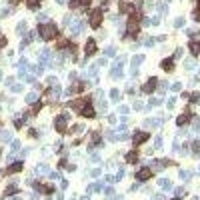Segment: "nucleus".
<instances>
[{
  "mask_svg": "<svg viewBox=\"0 0 200 200\" xmlns=\"http://www.w3.org/2000/svg\"><path fill=\"white\" fill-rule=\"evenodd\" d=\"M38 32L44 40H52V38L58 36V26H56L54 22H44V24L38 26Z\"/></svg>",
  "mask_w": 200,
  "mask_h": 200,
  "instance_id": "nucleus-1",
  "label": "nucleus"
},
{
  "mask_svg": "<svg viewBox=\"0 0 200 200\" xmlns=\"http://www.w3.org/2000/svg\"><path fill=\"white\" fill-rule=\"evenodd\" d=\"M100 20H102V8H96L90 12V26L92 28H98L100 26Z\"/></svg>",
  "mask_w": 200,
  "mask_h": 200,
  "instance_id": "nucleus-2",
  "label": "nucleus"
},
{
  "mask_svg": "<svg viewBox=\"0 0 200 200\" xmlns=\"http://www.w3.org/2000/svg\"><path fill=\"white\" fill-rule=\"evenodd\" d=\"M66 122H68V116H66V114H60V116H56V120H54V126H56V130H58V132H66Z\"/></svg>",
  "mask_w": 200,
  "mask_h": 200,
  "instance_id": "nucleus-3",
  "label": "nucleus"
},
{
  "mask_svg": "<svg viewBox=\"0 0 200 200\" xmlns=\"http://www.w3.org/2000/svg\"><path fill=\"white\" fill-rule=\"evenodd\" d=\"M120 12L122 14H134L136 12V8H138V4H132V2H120Z\"/></svg>",
  "mask_w": 200,
  "mask_h": 200,
  "instance_id": "nucleus-4",
  "label": "nucleus"
},
{
  "mask_svg": "<svg viewBox=\"0 0 200 200\" xmlns=\"http://www.w3.org/2000/svg\"><path fill=\"white\" fill-rule=\"evenodd\" d=\"M150 178H152V168H148V166H144L136 172V180H150Z\"/></svg>",
  "mask_w": 200,
  "mask_h": 200,
  "instance_id": "nucleus-5",
  "label": "nucleus"
},
{
  "mask_svg": "<svg viewBox=\"0 0 200 200\" xmlns=\"http://www.w3.org/2000/svg\"><path fill=\"white\" fill-rule=\"evenodd\" d=\"M148 138H150V134H148V132H136L132 140H134V144L138 146V144H142V142H146Z\"/></svg>",
  "mask_w": 200,
  "mask_h": 200,
  "instance_id": "nucleus-6",
  "label": "nucleus"
},
{
  "mask_svg": "<svg viewBox=\"0 0 200 200\" xmlns=\"http://www.w3.org/2000/svg\"><path fill=\"white\" fill-rule=\"evenodd\" d=\"M84 52H86V56H92V54H96V42H94L92 38H88L86 46H84Z\"/></svg>",
  "mask_w": 200,
  "mask_h": 200,
  "instance_id": "nucleus-7",
  "label": "nucleus"
},
{
  "mask_svg": "<svg viewBox=\"0 0 200 200\" xmlns=\"http://www.w3.org/2000/svg\"><path fill=\"white\" fill-rule=\"evenodd\" d=\"M126 34H128V36H136V34H138V22L130 20L128 26H126Z\"/></svg>",
  "mask_w": 200,
  "mask_h": 200,
  "instance_id": "nucleus-8",
  "label": "nucleus"
},
{
  "mask_svg": "<svg viewBox=\"0 0 200 200\" xmlns=\"http://www.w3.org/2000/svg\"><path fill=\"white\" fill-rule=\"evenodd\" d=\"M84 28H86V24H84L82 20H76V22H74V26H72V30H70V34H72V36H78Z\"/></svg>",
  "mask_w": 200,
  "mask_h": 200,
  "instance_id": "nucleus-9",
  "label": "nucleus"
},
{
  "mask_svg": "<svg viewBox=\"0 0 200 200\" xmlns=\"http://www.w3.org/2000/svg\"><path fill=\"white\" fill-rule=\"evenodd\" d=\"M86 104H90V102H88V98H78V100H74V102H70V106H72V108H74V110H82V108H84V106H86Z\"/></svg>",
  "mask_w": 200,
  "mask_h": 200,
  "instance_id": "nucleus-10",
  "label": "nucleus"
},
{
  "mask_svg": "<svg viewBox=\"0 0 200 200\" xmlns=\"http://www.w3.org/2000/svg\"><path fill=\"white\" fill-rule=\"evenodd\" d=\"M156 84H158V80H156V78H150L148 82H146V84H144V86H142V92L150 94V92H152V90L156 88Z\"/></svg>",
  "mask_w": 200,
  "mask_h": 200,
  "instance_id": "nucleus-11",
  "label": "nucleus"
},
{
  "mask_svg": "<svg viewBox=\"0 0 200 200\" xmlns=\"http://www.w3.org/2000/svg\"><path fill=\"white\" fill-rule=\"evenodd\" d=\"M80 114H82V116H86V118H94V116H96V112H94V108H92L90 104H86V106L80 110Z\"/></svg>",
  "mask_w": 200,
  "mask_h": 200,
  "instance_id": "nucleus-12",
  "label": "nucleus"
},
{
  "mask_svg": "<svg viewBox=\"0 0 200 200\" xmlns=\"http://www.w3.org/2000/svg\"><path fill=\"white\" fill-rule=\"evenodd\" d=\"M22 170V162H14V164H10L8 168H6V174H16V172H20Z\"/></svg>",
  "mask_w": 200,
  "mask_h": 200,
  "instance_id": "nucleus-13",
  "label": "nucleus"
},
{
  "mask_svg": "<svg viewBox=\"0 0 200 200\" xmlns=\"http://www.w3.org/2000/svg\"><path fill=\"white\" fill-rule=\"evenodd\" d=\"M162 70H166V72H170V70H174V62L170 60V58H166V60H162Z\"/></svg>",
  "mask_w": 200,
  "mask_h": 200,
  "instance_id": "nucleus-14",
  "label": "nucleus"
},
{
  "mask_svg": "<svg viewBox=\"0 0 200 200\" xmlns=\"http://www.w3.org/2000/svg\"><path fill=\"white\" fill-rule=\"evenodd\" d=\"M188 120H190V112H184L182 116H178V120H176V124H178V126H184V124H186Z\"/></svg>",
  "mask_w": 200,
  "mask_h": 200,
  "instance_id": "nucleus-15",
  "label": "nucleus"
},
{
  "mask_svg": "<svg viewBox=\"0 0 200 200\" xmlns=\"http://www.w3.org/2000/svg\"><path fill=\"white\" fill-rule=\"evenodd\" d=\"M18 68H20V76H24L26 70L30 68V66H28V60H20V62H18Z\"/></svg>",
  "mask_w": 200,
  "mask_h": 200,
  "instance_id": "nucleus-16",
  "label": "nucleus"
},
{
  "mask_svg": "<svg viewBox=\"0 0 200 200\" xmlns=\"http://www.w3.org/2000/svg\"><path fill=\"white\" fill-rule=\"evenodd\" d=\"M136 160H138V152H134V150H132V152H128V154H126V162H128V164H134Z\"/></svg>",
  "mask_w": 200,
  "mask_h": 200,
  "instance_id": "nucleus-17",
  "label": "nucleus"
},
{
  "mask_svg": "<svg viewBox=\"0 0 200 200\" xmlns=\"http://www.w3.org/2000/svg\"><path fill=\"white\" fill-rule=\"evenodd\" d=\"M188 48H190V52H192L194 56H198V54H200V44H198V42H190V46H188Z\"/></svg>",
  "mask_w": 200,
  "mask_h": 200,
  "instance_id": "nucleus-18",
  "label": "nucleus"
},
{
  "mask_svg": "<svg viewBox=\"0 0 200 200\" xmlns=\"http://www.w3.org/2000/svg\"><path fill=\"white\" fill-rule=\"evenodd\" d=\"M46 60H50V50L48 48L40 50V62H46Z\"/></svg>",
  "mask_w": 200,
  "mask_h": 200,
  "instance_id": "nucleus-19",
  "label": "nucleus"
},
{
  "mask_svg": "<svg viewBox=\"0 0 200 200\" xmlns=\"http://www.w3.org/2000/svg\"><path fill=\"white\" fill-rule=\"evenodd\" d=\"M24 100H26L28 104H36V92H28Z\"/></svg>",
  "mask_w": 200,
  "mask_h": 200,
  "instance_id": "nucleus-20",
  "label": "nucleus"
},
{
  "mask_svg": "<svg viewBox=\"0 0 200 200\" xmlns=\"http://www.w3.org/2000/svg\"><path fill=\"white\" fill-rule=\"evenodd\" d=\"M34 36H36V34H34V32H28V34H26V38L22 40V48H24V46H26V44H30V42H32V40H34Z\"/></svg>",
  "mask_w": 200,
  "mask_h": 200,
  "instance_id": "nucleus-21",
  "label": "nucleus"
},
{
  "mask_svg": "<svg viewBox=\"0 0 200 200\" xmlns=\"http://www.w3.org/2000/svg\"><path fill=\"white\" fill-rule=\"evenodd\" d=\"M86 74H88V76H92V78H94V76H96V74H98V64H94V66H90V68H88V70H86Z\"/></svg>",
  "mask_w": 200,
  "mask_h": 200,
  "instance_id": "nucleus-22",
  "label": "nucleus"
},
{
  "mask_svg": "<svg viewBox=\"0 0 200 200\" xmlns=\"http://www.w3.org/2000/svg\"><path fill=\"white\" fill-rule=\"evenodd\" d=\"M100 188H102V184H100V182L90 184V186H88V194H92V192H96V190H100Z\"/></svg>",
  "mask_w": 200,
  "mask_h": 200,
  "instance_id": "nucleus-23",
  "label": "nucleus"
},
{
  "mask_svg": "<svg viewBox=\"0 0 200 200\" xmlns=\"http://www.w3.org/2000/svg\"><path fill=\"white\" fill-rule=\"evenodd\" d=\"M36 172H38V174H46V172H48V166H46V164H38V166H36Z\"/></svg>",
  "mask_w": 200,
  "mask_h": 200,
  "instance_id": "nucleus-24",
  "label": "nucleus"
},
{
  "mask_svg": "<svg viewBox=\"0 0 200 200\" xmlns=\"http://www.w3.org/2000/svg\"><path fill=\"white\" fill-rule=\"evenodd\" d=\"M16 192H18V188L12 184V186H8V188H6V192H4V194H6V196H10V194H16Z\"/></svg>",
  "mask_w": 200,
  "mask_h": 200,
  "instance_id": "nucleus-25",
  "label": "nucleus"
},
{
  "mask_svg": "<svg viewBox=\"0 0 200 200\" xmlns=\"http://www.w3.org/2000/svg\"><path fill=\"white\" fill-rule=\"evenodd\" d=\"M74 22H76V20L72 18V14H68V16H64V24H66V26H70V24H74Z\"/></svg>",
  "mask_w": 200,
  "mask_h": 200,
  "instance_id": "nucleus-26",
  "label": "nucleus"
},
{
  "mask_svg": "<svg viewBox=\"0 0 200 200\" xmlns=\"http://www.w3.org/2000/svg\"><path fill=\"white\" fill-rule=\"evenodd\" d=\"M16 30H18V32H24V30H26V20H22V22L16 26Z\"/></svg>",
  "mask_w": 200,
  "mask_h": 200,
  "instance_id": "nucleus-27",
  "label": "nucleus"
},
{
  "mask_svg": "<svg viewBox=\"0 0 200 200\" xmlns=\"http://www.w3.org/2000/svg\"><path fill=\"white\" fill-rule=\"evenodd\" d=\"M104 52H106V56H114V54H116V50H114V46H108V48H106Z\"/></svg>",
  "mask_w": 200,
  "mask_h": 200,
  "instance_id": "nucleus-28",
  "label": "nucleus"
},
{
  "mask_svg": "<svg viewBox=\"0 0 200 200\" xmlns=\"http://www.w3.org/2000/svg\"><path fill=\"white\" fill-rule=\"evenodd\" d=\"M142 60H144V56H134V58H132V64H134V66H138Z\"/></svg>",
  "mask_w": 200,
  "mask_h": 200,
  "instance_id": "nucleus-29",
  "label": "nucleus"
},
{
  "mask_svg": "<svg viewBox=\"0 0 200 200\" xmlns=\"http://www.w3.org/2000/svg\"><path fill=\"white\" fill-rule=\"evenodd\" d=\"M10 138H12V134H10V132H2V134H0V140H4V142H6V140H10Z\"/></svg>",
  "mask_w": 200,
  "mask_h": 200,
  "instance_id": "nucleus-30",
  "label": "nucleus"
},
{
  "mask_svg": "<svg viewBox=\"0 0 200 200\" xmlns=\"http://www.w3.org/2000/svg\"><path fill=\"white\" fill-rule=\"evenodd\" d=\"M10 148H12V152H16V150L20 148V142H18V140H12V144H10Z\"/></svg>",
  "mask_w": 200,
  "mask_h": 200,
  "instance_id": "nucleus-31",
  "label": "nucleus"
},
{
  "mask_svg": "<svg viewBox=\"0 0 200 200\" xmlns=\"http://www.w3.org/2000/svg\"><path fill=\"white\" fill-rule=\"evenodd\" d=\"M26 4H28V8H36L38 6V0H26Z\"/></svg>",
  "mask_w": 200,
  "mask_h": 200,
  "instance_id": "nucleus-32",
  "label": "nucleus"
},
{
  "mask_svg": "<svg viewBox=\"0 0 200 200\" xmlns=\"http://www.w3.org/2000/svg\"><path fill=\"white\" fill-rule=\"evenodd\" d=\"M68 6H70V8H78V6H80V0H70V2H68Z\"/></svg>",
  "mask_w": 200,
  "mask_h": 200,
  "instance_id": "nucleus-33",
  "label": "nucleus"
},
{
  "mask_svg": "<svg viewBox=\"0 0 200 200\" xmlns=\"http://www.w3.org/2000/svg\"><path fill=\"white\" fill-rule=\"evenodd\" d=\"M92 142H94V144H98V142H100V134H98V132H94V134H92Z\"/></svg>",
  "mask_w": 200,
  "mask_h": 200,
  "instance_id": "nucleus-34",
  "label": "nucleus"
},
{
  "mask_svg": "<svg viewBox=\"0 0 200 200\" xmlns=\"http://www.w3.org/2000/svg\"><path fill=\"white\" fill-rule=\"evenodd\" d=\"M160 186H162V188H170L172 184H170V180H160Z\"/></svg>",
  "mask_w": 200,
  "mask_h": 200,
  "instance_id": "nucleus-35",
  "label": "nucleus"
},
{
  "mask_svg": "<svg viewBox=\"0 0 200 200\" xmlns=\"http://www.w3.org/2000/svg\"><path fill=\"white\" fill-rule=\"evenodd\" d=\"M198 98H200V94H198V92L190 94V102H198Z\"/></svg>",
  "mask_w": 200,
  "mask_h": 200,
  "instance_id": "nucleus-36",
  "label": "nucleus"
},
{
  "mask_svg": "<svg viewBox=\"0 0 200 200\" xmlns=\"http://www.w3.org/2000/svg\"><path fill=\"white\" fill-rule=\"evenodd\" d=\"M68 44H70V42H68V40H60V42H58V48H66V46H68Z\"/></svg>",
  "mask_w": 200,
  "mask_h": 200,
  "instance_id": "nucleus-37",
  "label": "nucleus"
},
{
  "mask_svg": "<svg viewBox=\"0 0 200 200\" xmlns=\"http://www.w3.org/2000/svg\"><path fill=\"white\" fill-rule=\"evenodd\" d=\"M106 138H108V140H114V138H116V136H114V130H108V132H106Z\"/></svg>",
  "mask_w": 200,
  "mask_h": 200,
  "instance_id": "nucleus-38",
  "label": "nucleus"
},
{
  "mask_svg": "<svg viewBox=\"0 0 200 200\" xmlns=\"http://www.w3.org/2000/svg\"><path fill=\"white\" fill-rule=\"evenodd\" d=\"M110 96H112V98H114V100H116V98H118V96H120L118 88H114V90H112V92H110Z\"/></svg>",
  "mask_w": 200,
  "mask_h": 200,
  "instance_id": "nucleus-39",
  "label": "nucleus"
},
{
  "mask_svg": "<svg viewBox=\"0 0 200 200\" xmlns=\"http://www.w3.org/2000/svg\"><path fill=\"white\" fill-rule=\"evenodd\" d=\"M20 90H22V84H14L12 86V92H20Z\"/></svg>",
  "mask_w": 200,
  "mask_h": 200,
  "instance_id": "nucleus-40",
  "label": "nucleus"
},
{
  "mask_svg": "<svg viewBox=\"0 0 200 200\" xmlns=\"http://www.w3.org/2000/svg\"><path fill=\"white\" fill-rule=\"evenodd\" d=\"M40 108H42V104H40V102H36V104H34V108H32V112H34V114H36V112H38Z\"/></svg>",
  "mask_w": 200,
  "mask_h": 200,
  "instance_id": "nucleus-41",
  "label": "nucleus"
},
{
  "mask_svg": "<svg viewBox=\"0 0 200 200\" xmlns=\"http://www.w3.org/2000/svg\"><path fill=\"white\" fill-rule=\"evenodd\" d=\"M50 178H52V180H60V174H58V172H52Z\"/></svg>",
  "mask_w": 200,
  "mask_h": 200,
  "instance_id": "nucleus-42",
  "label": "nucleus"
},
{
  "mask_svg": "<svg viewBox=\"0 0 200 200\" xmlns=\"http://www.w3.org/2000/svg\"><path fill=\"white\" fill-rule=\"evenodd\" d=\"M22 122H24V120H22V118L14 120V126H16V128H20V126H22Z\"/></svg>",
  "mask_w": 200,
  "mask_h": 200,
  "instance_id": "nucleus-43",
  "label": "nucleus"
},
{
  "mask_svg": "<svg viewBox=\"0 0 200 200\" xmlns=\"http://www.w3.org/2000/svg\"><path fill=\"white\" fill-rule=\"evenodd\" d=\"M6 14H8V8H2V10H0V16H2V18H4V16H6Z\"/></svg>",
  "mask_w": 200,
  "mask_h": 200,
  "instance_id": "nucleus-44",
  "label": "nucleus"
},
{
  "mask_svg": "<svg viewBox=\"0 0 200 200\" xmlns=\"http://www.w3.org/2000/svg\"><path fill=\"white\" fill-rule=\"evenodd\" d=\"M98 174H100V170H98V168H94V170L90 172V176H98Z\"/></svg>",
  "mask_w": 200,
  "mask_h": 200,
  "instance_id": "nucleus-45",
  "label": "nucleus"
},
{
  "mask_svg": "<svg viewBox=\"0 0 200 200\" xmlns=\"http://www.w3.org/2000/svg\"><path fill=\"white\" fill-rule=\"evenodd\" d=\"M104 194H106V196H110V194H112V188H110V186H108V188H104Z\"/></svg>",
  "mask_w": 200,
  "mask_h": 200,
  "instance_id": "nucleus-46",
  "label": "nucleus"
},
{
  "mask_svg": "<svg viewBox=\"0 0 200 200\" xmlns=\"http://www.w3.org/2000/svg\"><path fill=\"white\" fill-rule=\"evenodd\" d=\"M90 2H92V0H80V6H88Z\"/></svg>",
  "mask_w": 200,
  "mask_h": 200,
  "instance_id": "nucleus-47",
  "label": "nucleus"
},
{
  "mask_svg": "<svg viewBox=\"0 0 200 200\" xmlns=\"http://www.w3.org/2000/svg\"><path fill=\"white\" fill-rule=\"evenodd\" d=\"M26 82L28 84H34V76H26Z\"/></svg>",
  "mask_w": 200,
  "mask_h": 200,
  "instance_id": "nucleus-48",
  "label": "nucleus"
},
{
  "mask_svg": "<svg viewBox=\"0 0 200 200\" xmlns=\"http://www.w3.org/2000/svg\"><path fill=\"white\" fill-rule=\"evenodd\" d=\"M72 130H74V132H80V130H82V124H76V126H74Z\"/></svg>",
  "mask_w": 200,
  "mask_h": 200,
  "instance_id": "nucleus-49",
  "label": "nucleus"
},
{
  "mask_svg": "<svg viewBox=\"0 0 200 200\" xmlns=\"http://www.w3.org/2000/svg\"><path fill=\"white\" fill-rule=\"evenodd\" d=\"M152 200H162V194H156V196H154Z\"/></svg>",
  "mask_w": 200,
  "mask_h": 200,
  "instance_id": "nucleus-50",
  "label": "nucleus"
},
{
  "mask_svg": "<svg viewBox=\"0 0 200 200\" xmlns=\"http://www.w3.org/2000/svg\"><path fill=\"white\" fill-rule=\"evenodd\" d=\"M64 2H66V0H56V4H64Z\"/></svg>",
  "mask_w": 200,
  "mask_h": 200,
  "instance_id": "nucleus-51",
  "label": "nucleus"
},
{
  "mask_svg": "<svg viewBox=\"0 0 200 200\" xmlns=\"http://www.w3.org/2000/svg\"><path fill=\"white\" fill-rule=\"evenodd\" d=\"M56 200H64V198H62V194H58V196H56Z\"/></svg>",
  "mask_w": 200,
  "mask_h": 200,
  "instance_id": "nucleus-52",
  "label": "nucleus"
},
{
  "mask_svg": "<svg viewBox=\"0 0 200 200\" xmlns=\"http://www.w3.org/2000/svg\"><path fill=\"white\" fill-rule=\"evenodd\" d=\"M10 2H12V4H18V2H20V0H10Z\"/></svg>",
  "mask_w": 200,
  "mask_h": 200,
  "instance_id": "nucleus-53",
  "label": "nucleus"
},
{
  "mask_svg": "<svg viewBox=\"0 0 200 200\" xmlns=\"http://www.w3.org/2000/svg\"><path fill=\"white\" fill-rule=\"evenodd\" d=\"M12 200H22V198H20V196H16V198H12Z\"/></svg>",
  "mask_w": 200,
  "mask_h": 200,
  "instance_id": "nucleus-54",
  "label": "nucleus"
},
{
  "mask_svg": "<svg viewBox=\"0 0 200 200\" xmlns=\"http://www.w3.org/2000/svg\"><path fill=\"white\" fill-rule=\"evenodd\" d=\"M0 80H2V70H0Z\"/></svg>",
  "mask_w": 200,
  "mask_h": 200,
  "instance_id": "nucleus-55",
  "label": "nucleus"
},
{
  "mask_svg": "<svg viewBox=\"0 0 200 200\" xmlns=\"http://www.w3.org/2000/svg\"><path fill=\"white\" fill-rule=\"evenodd\" d=\"M82 200H90V198H82Z\"/></svg>",
  "mask_w": 200,
  "mask_h": 200,
  "instance_id": "nucleus-56",
  "label": "nucleus"
},
{
  "mask_svg": "<svg viewBox=\"0 0 200 200\" xmlns=\"http://www.w3.org/2000/svg\"><path fill=\"white\" fill-rule=\"evenodd\" d=\"M174 200H180V198H174Z\"/></svg>",
  "mask_w": 200,
  "mask_h": 200,
  "instance_id": "nucleus-57",
  "label": "nucleus"
},
{
  "mask_svg": "<svg viewBox=\"0 0 200 200\" xmlns=\"http://www.w3.org/2000/svg\"><path fill=\"white\" fill-rule=\"evenodd\" d=\"M198 2H200V0H198Z\"/></svg>",
  "mask_w": 200,
  "mask_h": 200,
  "instance_id": "nucleus-58",
  "label": "nucleus"
}]
</instances>
